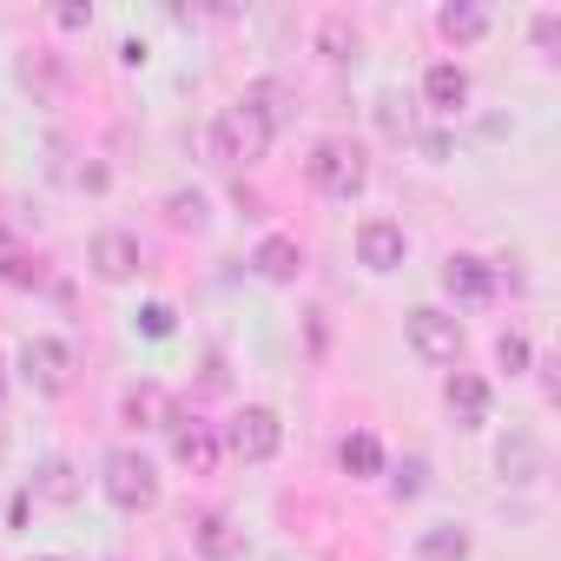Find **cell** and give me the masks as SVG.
Masks as SVG:
<instances>
[{
    "label": "cell",
    "instance_id": "7402d4cb",
    "mask_svg": "<svg viewBox=\"0 0 561 561\" xmlns=\"http://www.w3.org/2000/svg\"><path fill=\"white\" fill-rule=\"evenodd\" d=\"M165 218L198 231V225H205V198H198V192H172V198H165Z\"/></svg>",
    "mask_w": 561,
    "mask_h": 561
},
{
    "label": "cell",
    "instance_id": "d6986e66",
    "mask_svg": "<svg viewBox=\"0 0 561 561\" xmlns=\"http://www.w3.org/2000/svg\"><path fill=\"white\" fill-rule=\"evenodd\" d=\"M436 27H443V41H462V47H469V41L489 34V14H482V8H443Z\"/></svg>",
    "mask_w": 561,
    "mask_h": 561
},
{
    "label": "cell",
    "instance_id": "cb8c5ba5",
    "mask_svg": "<svg viewBox=\"0 0 561 561\" xmlns=\"http://www.w3.org/2000/svg\"><path fill=\"white\" fill-rule=\"evenodd\" d=\"M495 364H502V370H528V337H522V331H508V337L495 344Z\"/></svg>",
    "mask_w": 561,
    "mask_h": 561
},
{
    "label": "cell",
    "instance_id": "9a60e30c",
    "mask_svg": "<svg viewBox=\"0 0 561 561\" xmlns=\"http://www.w3.org/2000/svg\"><path fill=\"white\" fill-rule=\"evenodd\" d=\"M251 264H257V277H271V285H291L298 264H305V251H298V238H264L251 251Z\"/></svg>",
    "mask_w": 561,
    "mask_h": 561
},
{
    "label": "cell",
    "instance_id": "603a6c76",
    "mask_svg": "<svg viewBox=\"0 0 561 561\" xmlns=\"http://www.w3.org/2000/svg\"><path fill=\"white\" fill-rule=\"evenodd\" d=\"M139 331H146V337H172V331H179L172 305H146V311H139Z\"/></svg>",
    "mask_w": 561,
    "mask_h": 561
},
{
    "label": "cell",
    "instance_id": "3957f363",
    "mask_svg": "<svg viewBox=\"0 0 561 561\" xmlns=\"http://www.w3.org/2000/svg\"><path fill=\"white\" fill-rule=\"evenodd\" d=\"M100 482H106V502H113V508H126V515H139V508H152V502H159V469H152L139 449H113Z\"/></svg>",
    "mask_w": 561,
    "mask_h": 561
},
{
    "label": "cell",
    "instance_id": "f1b7e54d",
    "mask_svg": "<svg viewBox=\"0 0 561 561\" xmlns=\"http://www.w3.org/2000/svg\"><path fill=\"white\" fill-rule=\"evenodd\" d=\"M0 390H8V377H0Z\"/></svg>",
    "mask_w": 561,
    "mask_h": 561
},
{
    "label": "cell",
    "instance_id": "d4e9b609",
    "mask_svg": "<svg viewBox=\"0 0 561 561\" xmlns=\"http://www.w3.org/2000/svg\"><path fill=\"white\" fill-rule=\"evenodd\" d=\"M54 21H60L67 34H87V27H93V8H87V0H67V8H54Z\"/></svg>",
    "mask_w": 561,
    "mask_h": 561
},
{
    "label": "cell",
    "instance_id": "277c9868",
    "mask_svg": "<svg viewBox=\"0 0 561 561\" xmlns=\"http://www.w3.org/2000/svg\"><path fill=\"white\" fill-rule=\"evenodd\" d=\"M277 443H285V423H277V410L244 403V410L231 416V456H238V462H271Z\"/></svg>",
    "mask_w": 561,
    "mask_h": 561
},
{
    "label": "cell",
    "instance_id": "2e32d148",
    "mask_svg": "<svg viewBox=\"0 0 561 561\" xmlns=\"http://www.w3.org/2000/svg\"><path fill=\"white\" fill-rule=\"evenodd\" d=\"M0 277H8V285H41V277H47V264H41L27 244H14L8 231H0Z\"/></svg>",
    "mask_w": 561,
    "mask_h": 561
},
{
    "label": "cell",
    "instance_id": "83f0119b",
    "mask_svg": "<svg viewBox=\"0 0 561 561\" xmlns=\"http://www.w3.org/2000/svg\"><path fill=\"white\" fill-rule=\"evenodd\" d=\"M41 561H60V554H41Z\"/></svg>",
    "mask_w": 561,
    "mask_h": 561
},
{
    "label": "cell",
    "instance_id": "6da1fadb",
    "mask_svg": "<svg viewBox=\"0 0 561 561\" xmlns=\"http://www.w3.org/2000/svg\"><path fill=\"white\" fill-rule=\"evenodd\" d=\"M271 133H277V119H271V106L251 93V100H238V106H225V113L211 119V159H218V165H257V159L271 152Z\"/></svg>",
    "mask_w": 561,
    "mask_h": 561
},
{
    "label": "cell",
    "instance_id": "5bb4252c",
    "mask_svg": "<svg viewBox=\"0 0 561 561\" xmlns=\"http://www.w3.org/2000/svg\"><path fill=\"white\" fill-rule=\"evenodd\" d=\"M449 416H456L462 430L489 423V383H482V377H469V370H456V377H449Z\"/></svg>",
    "mask_w": 561,
    "mask_h": 561
},
{
    "label": "cell",
    "instance_id": "7c38bea8",
    "mask_svg": "<svg viewBox=\"0 0 561 561\" xmlns=\"http://www.w3.org/2000/svg\"><path fill=\"white\" fill-rule=\"evenodd\" d=\"M172 416H179V403H172V390H159V383H139V390L126 397V423H133V430H172Z\"/></svg>",
    "mask_w": 561,
    "mask_h": 561
},
{
    "label": "cell",
    "instance_id": "52a82bcc",
    "mask_svg": "<svg viewBox=\"0 0 561 561\" xmlns=\"http://www.w3.org/2000/svg\"><path fill=\"white\" fill-rule=\"evenodd\" d=\"M172 462L185 469V476H211L218 469V430L205 423V416H172Z\"/></svg>",
    "mask_w": 561,
    "mask_h": 561
},
{
    "label": "cell",
    "instance_id": "8fae6325",
    "mask_svg": "<svg viewBox=\"0 0 561 561\" xmlns=\"http://www.w3.org/2000/svg\"><path fill=\"white\" fill-rule=\"evenodd\" d=\"M192 541L205 561H238L244 554V528H231V515H198L192 522Z\"/></svg>",
    "mask_w": 561,
    "mask_h": 561
},
{
    "label": "cell",
    "instance_id": "4fadbf2b",
    "mask_svg": "<svg viewBox=\"0 0 561 561\" xmlns=\"http://www.w3.org/2000/svg\"><path fill=\"white\" fill-rule=\"evenodd\" d=\"M423 100H430L436 113H456V106L469 100V73H462L456 60H436V67L423 73Z\"/></svg>",
    "mask_w": 561,
    "mask_h": 561
},
{
    "label": "cell",
    "instance_id": "ffe728a7",
    "mask_svg": "<svg viewBox=\"0 0 561 561\" xmlns=\"http://www.w3.org/2000/svg\"><path fill=\"white\" fill-rule=\"evenodd\" d=\"M495 462H502V476H515V482H528V476H535V462H541V449H535L528 436H508V443L495 449Z\"/></svg>",
    "mask_w": 561,
    "mask_h": 561
},
{
    "label": "cell",
    "instance_id": "7a4b0ae2",
    "mask_svg": "<svg viewBox=\"0 0 561 561\" xmlns=\"http://www.w3.org/2000/svg\"><path fill=\"white\" fill-rule=\"evenodd\" d=\"M305 172H311V185H318L324 198H357V192L370 185V159H364L357 139H318Z\"/></svg>",
    "mask_w": 561,
    "mask_h": 561
},
{
    "label": "cell",
    "instance_id": "5b68a950",
    "mask_svg": "<svg viewBox=\"0 0 561 561\" xmlns=\"http://www.w3.org/2000/svg\"><path fill=\"white\" fill-rule=\"evenodd\" d=\"M21 377L41 390V397H60L73 383V351L60 337H27L21 344Z\"/></svg>",
    "mask_w": 561,
    "mask_h": 561
},
{
    "label": "cell",
    "instance_id": "e0dca14e",
    "mask_svg": "<svg viewBox=\"0 0 561 561\" xmlns=\"http://www.w3.org/2000/svg\"><path fill=\"white\" fill-rule=\"evenodd\" d=\"M337 456H344V476H377V469H383V443H377L370 430L344 436V449H337Z\"/></svg>",
    "mask_w": 561,
    "mask_h": 561
},
{
    "label": "cell",
    "instance_id": "9c48e42d",
    "mask_svg": "<svg viewBox=\"0 0 561 561\" xmlns=\"http://www.w3.org/2000/svg\"><path fill=\"white\" fill-rule=\"evenodd\" d=\"M87 257H93V271L106 277V285H126V277L139 271V238L133 231H100Z\"/></svg>",
    "mask_w": 561,
    "mask_h": 561
},
{
    "label": "cell",
    "instance_id": "ba28073f",
    "mask_svg": "<svg viewBox=\"0 0 561 561\" xmlns=\"http://www.w3.org/2000/svg\"><path fill=\"white\" fill-rule=\"evenodd\" d=\"M357 257H364L370 271H397V264L410 257L403 225H390V218H364V225H357Z\"/></svg>",
    "mask_w": 561,
    "mask_h": 561
},
{
    "label": "cell",
    "instance_id": "4316f807",
    "mask_svg": "<svg viewBox=\"0 0 561 561\" xmlns=\"http://www.w3.org/2000/svg\"><path fill=\"white\" fill-rule=\"evenodd\" d=\"M390 489H397V495H416V489H423V462L410 456V462L397 469V482H390Z\"/></svg>",
    "mask_w": 561,
    "mask_h": 561
},
{
    "label": "cell",
    "instance_id": "44dd1931",
    "mask_svg": "<svg viewBox=\"0 0 561 561\" xmlns=\"http://www.w3.org/2000/svg\"><path fill=\"white\" fill-rule=\"evenodd\" d=\"M34 489H41L47 502H73V495H80V482H73V462H60V456H54V462H41Z\"/></svg>",
    "mask_w": 561,
    "mask_h": 561
},
{
    "label": "cell",
    "instance_id": "8992f818",
    "mask_svg": "<svg viewBox=\"0 0 561 561\" xmlns=\"http://www.w3.org/2000/svg\"><path fill=\"white\" fill-rule=\"evenodd\" d=\"M403 331H410V344H416V357H430V364H456V351H462V324L449 318V311H410L403 318Z\"/></svg>",
    "mask_w": 561,
    "mask_h": 561
},
{
    "label": "cell",
    "instance_id": "ac0fdd59",
    "mask_svg": "<svg viewBox=\"0 0 561 561\" xmlns=\"http://www.w3.org/2000/svg\"><path fill=\"white\" fill-rule=\"evenodd\" d=\"M416 561H469V535L462 528H423Z\"/></svg>",
    "mask_w": 561,
    "mask_h": 561
},
{
    "label": "cell",
    "instance_id": "484cf974",
    "mask_svg": "<svg viewBox=\"0 0 561 561\" xmlns=\"http://www.w3.org/2000/svg\"><path fill=\"white\" fill-rule=\"evenodd\" d=\"M324 47H331V60H351V47H357V34H351L344 21H324Z\"/></svg>",
    "mask_w": 561,
    "mask_h": 561
},
{
    "label": "cell",
    "instance_id": "30bf717a",
    "mask_svg": "<svg viewBox=\"0 0 561 561\" xmlns=\"http://www.w3.org/2000/svg\"><path fill=\"white\" fill-rule=\"evenodd\" d=\"M443 291H449L456 305H489V298H495V271H489L482 257H449V264H443Z\"/></svg>",
    "mask_w": 561,
    "mask_h": 561
}]
</instances>
